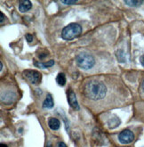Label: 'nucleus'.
I'll list each match as a JSON object with an SVG mask.
<instances>
[{
    "label": "nucleus",
    "mask_w": 144,
    "mask_h": 147,
    "mask_svg": "<svg viewBox=\"0 0 144 147\" xmlns=\"http://www.w3.org/2000/svg\"><path fill=\"white\" fill-rule=\"evenodd\" d=\"M62 4H65V5H75L77 4V1H66V0H63V1H62Z\"/></svg>",
    "instance_id": "obj_15"
},
{
    "label": "nucleus",
    "mask_w": 144,
    "mask_h": 147,
    "mask_svg": "<svg viewBox=\"0 0 144 147\" xmlns=\"http://www.w3.org/2000/svg\"><path fill=\"white\" fill-rule=\"evenodd\" d=\"M140 63H141V64L144 67V55L141 56V58H140Z\"/></svg>",
    "instance_id": "obj_18"
},
{
    "label": "nucleus",
    "mask_w": 144,
    "mask_h": 147,
    "mask_svg": "<svg viewBox=\"0 0 144 147\" xmlns=\"http://www.w3.org/2000/svg\"><path fill=\"white\" fill-rule=\"evenodd\" d=\"M56 82L59 86H63L66 84V77L64 73H59L56 77Z\"/></svg>",
    "instance_id": "obj_11"
},
{
    "label": "nucleus",
    "mask_w": 144,
    "mask_h": 147,
    "mask_svg": "<svg viewBox=\"0 0 144 147\" xmlns=\"http://www.w3.org/2000/svg\"><path fill=\"white\" fill-rule=\"evenodd\" d=\"M0 70H3V63H0Z\"/></svg>",
    "instance_id": "obj_20"
},
{
    "label": "nucleus",
    "mask_w": 144,
    "mask_h": 147,
    "mask_svg": "<svg viewBox=\"0 0 144 147\" xmlns=\"http://www.w3.org/2000/svg\"><path fill=\"white\" fill-rule=\"evenodd\" d=\"M0 17H1V19H0V23H1V25H2L4 23V21H5V16H4L3 13H0Z\"/></svg>",
    "instance_id": "obj_16"
},
{
    "label": "nucleus",
    "mask_w": 144,
    "mask_h": 147,
    "mask_svg": "<svg viewBox=\"0 0 144 147\" xmlns=\"http://www.w3.org/2000/svg\"><path fill=\"white\" fill-rule=\"evenodd\" d=\"M35 65L39 67V68H48V67H52L53 65H54V61L53 60H51V61L47 62V63H40V64H38L36 62H35Z\"/></svg>",
    "instance_id": "obj_13"
},
{
    "label": "nucleus",
    "mask_w": 144,
    "mask_h": 147,
    "mask_svg": "<svg viewBox=\"0 0 144 147\" xmlns=\"http://www.w3.org/2000/svg\"><path fill=\"white\" fill-rule=\"evenodd\" d=\"M76 63L83 70H90L95 64V60L87 53H80L76 56Z\"/></svg>",
    "instance_id": "obj_3"
},
{
    "label": "nucleus",
    "mask_w": 144,
    "mask_h": 147,
    "mask_svg": "<svg viewBox=\"0 0 144 147\" xmlns=\"http://www.w3.org/2000/svg\"><path fill=\"white\" fill-rule=\"evenodd\" d=\"M56 147H67V145L63 142H59Z\"/></svg>",
    "instance_id": "obj_17"
},
{
    "label": "nucleus",
    "mask_w": 144,
    "mask_h": 147,
    "mask_svg": "<svg viewBox=\"0 0 144 147\" xmlns=\"http://www.w3.org/2000/svg\"><path fill=\"white\" fill-rule=\"evenodd\" d=\"M23 77L25 79H27L31 84L38 85L41 81V74L38 71H31V70H27L22 73Z\"/></svg>",
    "instance_id": "obj_4"
},
{
    "label": "nucleus",
    "mask_w": 144,
    "mask_h": 147,
    "mask_svg": "<svg viewBox=\"0 0 144 147\" xmlns=\"http://www.w3.org/2000/svg\"><path fill=\"white\" fill-rule=\"evenodd\" d=\"M54 99H53L52 96H51L50 94H48L46 100L43 102V108H45V109H52L54 107Z\"/></svg>",
    "instance_id": "obj_10"
},
{
    "label": "nucleus",
    "mask_w": 144,
    "mask_h": 147,
    "mask_svg": "<svg viewBox=\"0 0 144 147\" xmlns=\"http://www.w3.org/2000/svg\"><path fill=\"white\" fill-rule=\"evenodd\" d=\"M46 147H52V144H51L49 143V144H47V146H46Z\"/></svg>",
    "instance_id": "obj_21"
},
{
    "label": "nucleus",
    "mask_w": 144,
    "mask_h": 147,
    "mask_svg": "<svg viewBox=\"0 0 144 147\" xmlns=\"http://www.w3.org/2000/svg\"><path fill=\"white\" fill-rule=\"evenodd\" d=\"M143 1H139V0H129V1H125V4L127 5L128 6H132V7H138L141 5H142Z\"/></svg>",
    "instance_id": "obj_12"
},
{
    "label": "nucleus",
    "mask_w": 144,
    "mask_h": 147,
    "mask_svg": "<svg viewBox=\"0 0 144 147\" xmlns=\"http://www.w3.org/2000/svg\"><path fill=\"white\" fill-rule=\"evenodd\" d=\"M84 93L91 100L97 101L105 97L107 94L106 85L100 80H92L88 81L84 88Z\"/></svg>",
    "instance_id": "obj_1"
},
{
    "label": "nucleus",
    "mask_w": 144,
    "mask_h": 147,
    "mask_svg": "<svg viewBox=\"0 0 144 147\" xmlns=\"http://www.w3.org/2000/svg\"><path fill=\"white\" fill-rule=\"evenodd\" d=\"M82 32V27L78 23H70L63 28L62 31V38L65 40H71L78 37Z\"/></svg>",
    "instance_id": "obj_2"
},
{
    "label": "nucleus",
    "mask_w": 144,
    "mask_h": 147,
    "mask_svg": "<svg viewBox=\"0 0 144 147\" xmlns=\"http://www.w3.org/2000/svg\"><path fill=\"white\" fill-rule=\"evenodd\" d=\"M48 126L51 129H52V130H57V129H59V127H60V126H61L60 120H59L58 119H55V118H50L48 120Z\"/></svg>",
    "instance_id": "obj_9"
},
{
    "label": "nucleus",
    "mask_w": 144,
    "mask_h": 147,
    "mask_svg": "<svg viewBox=\"0 0 144 147\" xmlns=\"http://www.w3.org/2000/svg\"><path fill=\"white\" fill-rule=\"evenodd\" d=\"M134 134L129 130V129H125L119 135H118V140L123 144H127L133 141Z\"/></svg>",
    "instance_id": "obj_5"
},
{
    "label": "nucleus",
    "mask_w": 144,
    "mask_h": 147,
    "mask_svg": "<svg viewBox=\"0 0 144 147\" xmlns=\"http://www.w3.org/2000/svg\"><path fill=\"white\" fill-rule=\"evenodd\" d=\"M25 38H26V39H27V41H28L29 43L32 42V40H33V36L31 35V34H26V36H25Z\"/></svg>",
    "instance_id": "obj_14"
},
{
    "label": "nucleus",
    "mask_w": 144,
    "mask_h": 147,
    "mask_svg": "<svg viewBox=\"0 0 144 147\" xmlns=\"http://www.w3.org/2000/svg\"><path fill=\"white\" fill-rule=\"evenodd\" d=\"M0 147H8L6 144H0Z\"/></svg>",
    "instance_id": "obj_19"
},
{
    "label": "nucleus",
    "mask_w": 144,
    "mask_h": 147,
    "mask_svg": "<svg viewBox=\"0 0 144 147\" xmlns=\"http://www.w3.org/2000/svg\"><path fill=\"white\" fill-rule=\"evenodd\" d=\"M32 7V3L29 0H21L19 3V10L21 13H26L29 11Z\"/></svg>",
    "instance_id": "obj_7"
},
{
    "label": "nucleus",
    "mask_w": 144,
    "mask_h": 147,
    "mask_svg": "<svg viewBox=\"0 0 144 147\" xmlns=\"http://www.w3.org/2000/svg\"><path fill=\"white\" fill-rule=\"evenodd\" d=\"M68 102H69L70 105L74 109V110H79V105L77 100V96L73 91H70L69 96H68Z\"/></svg>",
    "instance_id": "obj_6"
},
{
    "label": "nucleus",
    "mask_w": 144,
    "mask_h": 147,
    "mask_svg": "<svg viewBox=\"0 0 144 147\" xmlns=\"http://www.w3.org/2000/svg\"><path fill=\"white\" fill-rule=\"evenodd\" d=\"M120 123H121L120 119L118 118L117 116H116V115L111 116V118L108 120V126H109V127L111 128V129L117 127L118 126L120 125Z\"/></svg>",
    "instance_id": "obj_8"
},
{
    "label": "nucleus",
    "mask_w": 144,
    "mask_h": 147,
    "mask_svg": "<svg viewBox=\"0 0 144 147\" xmlns=\"http://www.w3.org/2000/svg\"><path fill=\"white\" fill-rule=\"evenodd\" d=\"M142 89H143V91H144V80H143V82H142Z\"/></svg>",
    "instance_id": "obj_22"
}]
</instances>
